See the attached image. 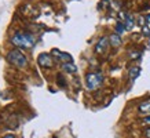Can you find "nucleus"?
<instances>
[{"mask_svg": "<svg viewBox=\"0 0 150 138\" xmlns=\"http://www.w3.org/2000/svg\"><path fill=\"white\" fill-rule=\"evenodd\" d=\"M11 41H13L14 46L21 47V48H32L35 46V37L30 33H22V32L15 33Z\"/></svg>", "mask_w": 150, "mask_h": 138, "instance_id": "nucleus-1", "label": "nucleus"}, {"mask_svg": "<svg viewBox=\"0 0 150 138\" xmlns=\"http://www.w3.org/2000/svg\"><path fill=\"white\" fill-rule=\"evenodd\" d=\"M7 60H8L10 64L15 65L17 68H25L28 65V58L25 57L22 51L19 50H13L10 51L8 54H7Z\"/></svg>", "mask_w": 150, "mask_h": 138, "instance_id": "nucleus-2", "label": "nucleus"}, {"mask_svg": "<svg viewBox=\"0 0 150 138\" xmlns=\"http://www.w3.org/2000/svg\"><path fill=\"white\" fill-rule=\"evenodd\" d=\"M102 82H103V76L100 73L90 72V73H87V76H86V84H87V88H88L90 91L98 90V88L100 87Z\"/></svg>", "mask_w": 150, "mask_h": 138, "instance_id": "nucleus-3", "label": "nucleus"}, {"mask_svg": "<svg viewBox=\"0 0 150 138\" xmlns=\"http://www.w3.org/2000/svg\"><path fill=\"white\" fill-rule=\"evenodd\" d=\"M37 64L40 65V66H43V68H52V66H54V60H52V57H51L50 54L43 53V54L39 55Z\"/></svg>", "mask_w": 150, "mask_h": 138, "instance_id": "nucleus-4", "label": "nucleus"}, {"mask_svg": "<svg viewBox=\"0 0 150 138\" xmlns=\"http://www.w3.org/2000/svg\"><path fill=\"white\" fill-rule=\"evenodd\" d=\"M109 37H100L98 43L95 46V53L96 54H103L105 51L108 50V46H109Z\"/></svg>", "mask_w": 150, "mask_h": 138, "instance_id": "nucleus-5", "label": "nucleus"}, {"mask_svg": "<svg viewBox=\"0 0 150 138\" xmlns=\"http://www.w3.org/2000/svg\"><path fill=\"white\" fill-rule=\"evenodd\" d=\"M52 54L58 58V60H61L64 64H68V62H73V58H72V55L68 54V53H64V51H59L57 50V48H54L52 50Z\"/></svg>", "mask_w": 150, "mask_h": 138, "instance_id": "nucleus-6", "label": "nucleus"}, {"mask_svg": "<svg viewBox=\"0 0 150 138\" xmlns=\"http://www.w3.org/2000/svg\"><path fill=\"white\" fill-rule=\"evenodd\" d=\"M109 43L112 47H118L120 44H121V37H120V35H117V33H112L109 36Z\"/></svg>", "mask_w": 150, "mask_h": 138, "instance_id": "nucleus-7", "label": "nucleus"}, {"mask_svg": "<svg viewBox=\"0 0 150 138\" xmlns=\"http://www.w3.org/2000/svg\"><path fill=\"white\" fill-rule=\"evenodd\" d=\"M139 112L141 113H143V115L146 116H150V101H145V102H142L141 105H139Z\"/></svg>", "mask_w": 150, "mask_h": 138, "instance_id": "nucleus-8", "label": "nucleus"}, {"mask_svg": "<svg viewBox=\"0 0 150 138\" xmlns=\"http://www.w3.org/2000/svg\"><path fill=\"white\" fill-rule=\"evenodd\" d=\"M62 69L68 73H76L77 72V66L73 62H68V64H62Z\"/></svg>", "mask_w": 150, "mask_h": 138, "instance_id": "nucleus-9", "label": "nucleus"}, {"mask_svg": "<svg viewBox=\"0 0 150 138\" xmlns=\"http://www.w3.org/2000/svg\"><path fill=\"white\" fill-rule=\"evenodd\" d=\"M123 23H124V26H125V29H127V31H131L132 28H134V25H135V19H134V17H132V15H129V14H128L127 19H125Z\"/></svg>", "mask_w": 150, "mask_h": 138, "instance_id": "nucleus-10", "label": "nucleus"}, {"mask_svg": "<svg viewBox=\"0 0 150 138\" xmlns=\"http://www.w3.org/2000/svg\"><path fill=\"white\" fill-rule=\"evenodd\" d=\"M139 73H141V68H139V66H134V68L129 69V79H131V80H135V79L139 76Z\"/></svg>", "mask_w": 150, "mask_h": 138, "instance_id": "nucleus-11", "label": "nucleus"}, {"mask_svg": "<svg viewBox=\"0 0 150 138\" xmlns=\"http://www.w3.org/2000/svg\"><path fill=\"white\" fill-rule=\"evenodd\" d=\"M125 31H127V29H125L123 22H118L117 25H116V32H117V35H121V33L125 32Z\"/></svg>", "mask_w": 150, "mask_h": 138, "instance_id": "nucleus-12", "label": "nucleus"}, {"mask_svg": "<svg viewBox=\"0 0 150 138\" xmlns=\"http://www.w3.org/2000/svg\"><path fill=\"white\" fill-rule=\"evenodd\" d=\"M142 33L145 35V36H147V37H150V23H147L146 22V25L143 28H142Z\"/></svg>", "mask_w": 150, "mask_h": 138, "instance_id": "nucleus-13", "label": "nucleus"}, {"mask_svg": "<svg viewBox=\"0 0 150 138\" xmlns=\"http://www.w3.org/2000/svg\"><path fill=\"white\" fill-rule=\"evenodd\" d=\"M139 57H141V51H131V53H129V58H131V60H137Z\"/></svg>", "mask_w": 150, "mask_h": 138, "instance_id": "nucleus-14", "label": "nucleus"}, {"mask_svg": "<svg viewBox=\"0 0 150 138\" xmlns=\"http://www.w3.org/2000/svg\"><path fill=\"white\" fill-rule=\"evenodd\" d=\"M58 83L61 86H65V80H64V78H62V75H58Z\"/></svg>", "mask_w": 150, "mask_h": 138, "instance_id": "nucleus-15", "label": "nucleus"}, {"mask_svg": "<svg viewBox=\"0 0 150 138\" xmlns=\"http://www.w3.org/2000/svg\"><path fill=\"white\" fill-rule=\"evenodd\" d=\"M145 137L146 138H150V127H147V129L145 130Z\"/></svg>", "mask_w": 150, "mask_h": 138, "instance_id": "nucleus-16", "label": "nucleus"}, {"mask_svg": "<svg viewBox=\"0 0 150 138\" xmlns=\"http://www.w3.org/2000/svg\"><path fill=\"white\" fill-rule=\"evenodd\" d=\"M143 123H145V124H150V116H146L145 119H143Z\"/></svg>", "mask_w": 150, "mask_h": 138, "instance_id": "nucleus-17", "label": "nucleus"}, {"mask_svg": "<svg viewBox=\"0 0 150 138\" xmlns=\"http://www.w3.org/2000/svg\"><path fill=\"white\" fill-rule=\"evenodd\" d=\"M3 138H17V137H14L13 134H7V135H4Z\"/></svg>", "mask_w": 150, "mask_h": 138, "instance_id": "nucleus-18", "label": "nucleus"}, {"mask_svg": "<svg viewBox=\"0 0 150 138\" xmlns=\"http://www.w3.org/2000/svg\"><path fill=\"white\" fill-rule=\"evenodd\" d=\"M146 22L150 23V15H147V17H146Z\"/></svg>", "mask_w": 150, "mask_h": 138, "instance_id": "nucleus-19", "label": "nucleus"}]
</instances>
